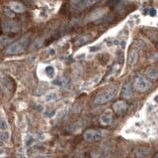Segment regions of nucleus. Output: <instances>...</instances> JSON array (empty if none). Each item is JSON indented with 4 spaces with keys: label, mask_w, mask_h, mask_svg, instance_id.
<instances>
[{
    "label": "nucleus",
    "mask_w": 158,
    "mask_h": 158,
    "mask_svg": "<svg viewBox=\"0 0 158 158\" xmlns=\"http://www.w3.org/2000/svg\"><path fill=\"white\" fill-rule=\"evenodd\" d=\"M59 98V95L56 92H52L48 93V95L46 96V102H54Z\"/></svg>",
    "instance_id": "nucleus-15"
},
{
    "label": "nucleus",
    "mask_w": 158,
    "mask_h": 158,
    "mask_svg": "<svg viewBox=\"0 0 158 158\" xmlns=\"http://www.w3.org/2000/svg\"><path fill=\"white\" fill-rule=\"evenodd\" d=\"M122 96L125 98H130L132 96V88L130 83H127L123 85L122 88Z\"/></svg>",
    "instance_id": "nucleus-10"
},
{
    "label": "nucleus",
    "mask_w": 158,
    "mask_h": 158,
    "mask_svg": "<svg viewBox=\"0 0 158 158\" xmlns=\"http://www.w3.org/2000/svg\"><path fill=\"white\" fill-rule=\"evenodd\" d=\"M98 1L99 0H70V5L73 9L82 10V9L91 6Z\"/></svg>",
    "instance_id": "nucleus-5"
},
{
    "label": "nucleus",
    "mask_w": 158,
    "mask_h": 158,
    "mask_svg": "<svg viewBox=\"0 0 158 158\" xmlns=\"http://www.w3.org/2000/svg\"><path fill=\"white\" fill-rule=\"evenodd\" d=\"M112 120H113L112 111H106L100 116V121L103 125H109L112 122Z\"/></svg>",
    "instance_id": "nucleus-9"
},
{
    "label": "nucleus",
    "mask_w": 158,
    "mask_h": 158,
    "mask_svg": "<svg viewBox=\"0 0 158 158\" xmlns=\"http://www.w3.org/2000/svg\"><path fill=\"white\" fill-rule=\"evenodd\" d=\"M107 133L108 131L104 129H88L84 132L83 137L84 139L89 142H94L103 139L107 135Z\"/></svg>",
    "instance_id": "nucleus-2"
},
{
    "label": "nucleus",
    "mask_w": 158,
    "mask_h": 158,
    "mask_svg": "<svg viewBox=\"0 0 158 158\" xmlns=\"http://www.w3.org/2000/svg\"><path fill=\"white\" fill-rule=\"evenodd\" d=\"M113 111L118 115H125L126 111H127V103L125 101H118L113 105Z\"/></svg>",
    "instance_id": "nucleus-7"
},
{
    "label": "nucleus",
    "mask_w": 158,
    "mask_h": 158,
    "mask_svg": "<svg viewBox=\"0 0 158 158\" xmlns=\"http://www.w3.org/2000/svg\"><path fill=\"white\" fill-rule=\"evenodd\" d=\"M10 7H11V9L14 12H17V13H22L25 10L23 4L20 2H11L10 3Z\"/></svg>",
    "instance_id": "nucleus-13"
},
{
    "label": "nucleus",
    "mask_w": 158,
    "mask_h": 158,
    "mask_svg": "<svg viewBox=\"0 0 158 158\" xmlns=\"http://www.w3.org/2000/svg\"><path fill=\"white\" fill-rule=\"evenodd\" d=\"M4 12H5V14H6V15L9 16V17H14V16H15V15H14V13H13L11 10H9V9H5Z\"/></svg>",
    "instance_id": "nucleus-23"
},
{
    "label": "nucleus",
    "mask_w": 158,
    "mask_h": 158,
    "mask_svg": "<svg viewBox=\"0 0 158 158\" xmlns=\"http://www.w3.org/2000/svg\"><path fill=\"white\" fill-rule=\"evenodd\" d=\"M146 76L148 78L152 79V80H155V79H157V76H158L157 69L156 68H149L146 71Z\"/></svg>",
    "instance_id": "nucleus-14"
},
{
    "label": "nucleus",
    "mask_w": 158,
    "mask_h": 158,
    "mask_svg": "<svg viewBox=\"0 0 158 158\" xmlns=\"http://www.w3.org/2000/svg\"><path fill=\"white\" fill-rule=\"evenodd\" d=\"M10 138V133L6 130H1L0 131V140L2 141H8Z\"/></svg>",
    "instance_id": "nucleus-16"
},
{
    "label": "nucleus",
    "mask_w": 158,
    "mask_h": 158,
    "mask_svg": "<svg viewBox=\"0 0 158 158\" xmlns=\"http://www.w3.org/2000/svg\"><path fill=\"white\" fill-rule=\"evenodd\" d=\"M2 29L4 32L8 33H17L20 30V26L17 22L14 21H5L2 23Z\"/></svg>",
    "instance_id": "nucleus-6"
},
{
    "label": "nucleus",
    "mask_w": 158,
    "mask_h": 158,
    "mask_svg": "<svg viewBox=\"0 0 158 158\" xmlns=\"http://www.w3.org/2000/svg\"><path fill=\"white\" fill-rule=\"evenodd\" d=\"M43 43H44V39L39 38V39H37V40L34 42L33 47H32V48H33V49H35V50H37V49H39V48H41V47H42Z\"/></svg>",
    "instance_id": "nucleus-18"
},
{
    "label": "nucleus",
    "mask_w": 158,
    "mask_h": 158,
    "mask_svg": "<svg viewBox=\"0 0 158 158\" xmlns=\"http://www.w3.org/2000/svg\"><path fill=\"white\" fill-rule=\"evenodd\" d=\"M92 40V34L91 33H85L82 35L78 36L75 40V45L76 46H82L84 44L90 42Z\"/></svg>",
    "instance_id": "nucleus-8"
},
{
    "label": "nucleus",
    "mask_w": 158,
    "mask_h": 158,
    "mask_svg": "<svg viewBox=\"0 0 158 158\" xmlns=\"http://www.w3.org/2000/svg\"><path fill=\"white\" fill-rule=\"evenodd\" d=\"M28 42H29V38L28 37H23L22 39L12 43L7 49L5 53L9 54V55H13V54H20L22 53L25 49H26L27 45H28Z\"/></svg>",
    "instance_id": "nucleus-1"
},
{
    "label": "nucleus",
    "mask_w": 158,
    "mask_h": 158,
    "mask_svg": "<svg viewBox=\"0 0 158 158\" xmlns=\"http://www.w3.org/2000/svg\"><path fill=\"white\" fill-rule=\"evenodd\" d=\"M66 84V81L64 79H56L53 81V85L56 86H64Z\"/></svg>",
    "instance_id": "nucleus-20"
},
{
    "label": "nucleus",
    "mask_w": 158,
    "mask_h": 158,
    "mask_svg": "<svg viewBox=\"0 0 158 158\" xmlns=\"http://www.w3.org/2000/svg\"><path fill=\"white\" fill-rule=\"evenodd\" d=\"M137 60H138V53L135 50H132L130 53V55H128V61H127L128 62V65H130V66L135 65Z\"/></svg>",
    "instance_id": "nucleus-12"
},
{
    "label": "nucleus",
    "mask_w": 158,
    "mask_h": 158,
    "mask_svg": "<svg viewBox=\"0 0 158 158\" xmlns=\"http://www.w3.org/2000/svg\"><path fill=\"white\" fill-rule=\"evenodd\" d=\"M0 42H1L2 45H6V44H9L11 42V39H9L6 36H1L0 37Z\"/></svg>",
    "instance_id": "nucleus-21"
},
{
    "label": "nucleus",
    "mask_w": 158,
    "mask_h": 158,
    "mask_svg": "<svg viewBox=\"0 0 158 158\" xmlns=\"http://www.w3.org/2000/svg\"><path fill=\"white\" fill-rule=\"evenodd\" d=\"M8 128V123L4 118H0V129L1 130H6Z\"/></svg>",
    "instance_id": "nucleus-19"
},
{
    "label": "nucleus",
    "mask_w": 158,
    "mask_h": 158,
    "mask_svg": "<svg viewBox=\"0 0 158 158\" xmlns=\"http://www.w3.org/2000/svg\"><path fill=\"white\" fill-rule=\"evenodd\" d=\"M117 91H118L117 88H111L105 92L99 93L95 98V103L96 105H104V103L110 102L112 98L116 96Z\"/></svg>",
    "instance_id": "nucleus-3"
},
{
    "label": "nucleus",
    "mask_w": 158,
    "mask_h": 158,
    "mask_svg": "<svg viewBox=\"0 0 158 158\" xmlns=\"http://www.w3.org/2000/svg\"><path fill=\"white\" fill-rule=\"evenodd\" d=\"M105 12H106V9H103V8H99V9H97V10H95V11H93L92 13H91V15L89 16V20H95V19H98V18H100V17H102L104 14H105Z\"/></svg>",
    "instance_id": "nucleus-11"
},
{
    "label": "nucleus",
    "mask_w": 158,
    "mask_h": 158,
    "mask_svg": "<svg viewBox=\"0 0 158 158\" xmlns=\"http://www.w3.org/2000/svg\"><path fill=\"white\" fill-rule=\"evenodd\" d=\"M48 54H49V56H51V57H52V56H54V55H56V50H54V49H49V50H48Z\"/></svg>",
    "instance_id": "nucleus-24"
},
{
    "label": "nucleus",
    "mask_w": 158,
    "mask_h": 158,
    "mask_svg": "<svg viewBox=\"0 0 158 158\" xmlns=\"http://www.w3.org/2000/svg\"><path fill=\"white\" fill-rule=\"evenodd\" d=\"M46 74H47L48 77L53 78L54 77V74H56V70H54V68L52 66H48L46 68Z\"/></svg>",
    "instance_id": "nucleus-17"
},
{
    "label": "nucleus",
    "mask_w": 158,
    "mask_h": 158,
    "mask_svg": "<svg viewBox=\"0 0 158 158\" xmlns=\"http://www.w3.org/2000/svg\"><path fill=\"white\" fill-rule=\"evenodd\" d=\"M35 142V138L32 136V135H29L26 137V144L29 146V145H32L33 143Z\"/></svg>",
    "instance_id": "nucleus-22"
},
{
    "label": "nucleus",
    "mask_w": 158,
    "mask_h": 158,
    "mask_svg": "<svg viewBox=\"0 0 158 158\" xmlns=\"http://www.w3.org/2000/svg\"><path fill=\"white\" fill-rule=\"evenodd\" d=\"M152 84L149 80L142 76H138L135 80V88L139 92H146L151 88Z\"/></svg>",
    "instance_id": "nucleus-4"
}]
</instances>
